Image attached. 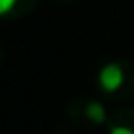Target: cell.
I'll return each mask as SVG.
<instances>
[{"instance_id": "6da1fadb", "label": "cell", "mask_w": 134, "mask_h": 134, "mask_svg": "<svg viewBox=\"0 0 134 134\" xmlns=\"http://www.w3.org/2000/svg\"><path fill=\"white\" fill-rule=\"evenodd\" d=\"M126 82V73L121 69V65L117 63H109L98 71V86L107 92V94H115Z\"/></svg>"}, {"instance_id": "7a4b0ae2", "label": "cell", "mask_w": 134, "mask_h": 134, "mask_svg": "<svg viewBox=\"0 0 134 134\" xmlns=\"http://www.w3.org/2000/svg\"><path fill=\"white\" fill-rule=\"evenodd\" d=\"M109 134H134V111L115 115L109 124Z\"/></svg>"}, {"instance_id": "3957f363", "label": "cell", "mask_w": 134, "mask_h": 134, "mask_svg": "<svg viewBox=\"0 0 134 134\" xmlns=\"http://www.w3.org/2000/svg\"><path fill=\"white\" fill-rule=\"evenodd\" d=\"M84 117H86V121L92 124V126H103V124L107 121L105 107H103L100 103H96V100H88V103L84 105Z\"/></svg>"}, {"instance_id": "277c9868", "label": "cell", "mask_w": 134, "mask_h": 134, "mask_svg": "<svg viewBox=\"0 0 134 134\" xmlns=\"http://www.w3.org/2000/svg\"><path fill=\"white\" fill-rule=\"evenodd\" d=\"M13 2H15V0H0V10H2V13H8V8L13 6Z\"/></svg>"}]
</instances>
